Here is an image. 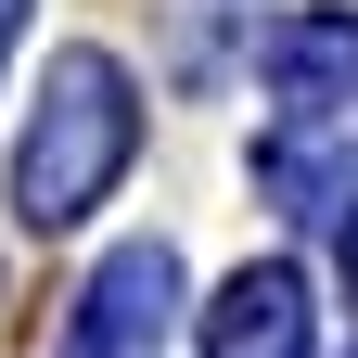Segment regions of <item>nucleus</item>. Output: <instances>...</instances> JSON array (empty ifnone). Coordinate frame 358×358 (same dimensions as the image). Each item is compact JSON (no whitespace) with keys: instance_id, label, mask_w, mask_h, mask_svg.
Returning a JSON list of instances; mask_svg holds the SVG:
<instances>
[{"instance_id":"obj_1","label":"nucleus","mask_w":358,"mask_h":358,"mask_svg":"<svg viewBox=\"0 0 358 358\" xmlns=\"http://www.w3.org/2000/svg\"><path fill=\"white\" fill-rule=\"evenodd\" d=\"M128 141H141V103H128V64L115 52H64L52 64V103H38L26 154H13V217L26 231H64L115 192Z\"/></svg>"},{"instance_id":"obj_2","label":"nucleus","mask_w":358,"mask_h":358,"mask_svg":"<svg viewBox=\"0 0 358 358\" xmlns=\"http://www.w3.org/2000/svg\"><path fill=\"white\" fill-rule=\"evenodd\" d=\"M166 307H179V256H166V243H115L103 268H90V294H77L64 358H141V345L166 333Z\"/></svg>"},{"instance_id":"obj_3","label":"nucleus","mask_w":358,"mask_h":358,"mask_svg":"<svg viewBox=\"0 0 358 358\" xmlns=\"http://www.w3.org/2000/svg\"><path fill=\"white\" fill-rule=\"evenodd\" d=\"M205 358H307V282L294 268H231L205 307Z\"/></svg>"},{"instance_id":"obj_4","label":"nucleus","mask_w":358,"mask_h":358,"mask_svg":"<svg viewBox=\"0 0 358 358\" xmlns=\"http://www.w3.org/2000/svg\"><path fill=\"white\" fill-rule=\"evenodd\" d=\"M268 77H282L294 103L358 90V13H294V26H268Z\"/></svg>"},{"instance_id":"obj_5","label":"nucleus","mask_w":358,"mask_h":358,"mask_svg":"<svg viewBox=\"0 0 358 358\" xmlns=\"http://www.w3.org/2000/svg\"><path fill=\"white\" fill-rule=\"evenodd\" d=\"M13 38H26V0H0V52H13Z\"/></svg>"}]
</instances>
